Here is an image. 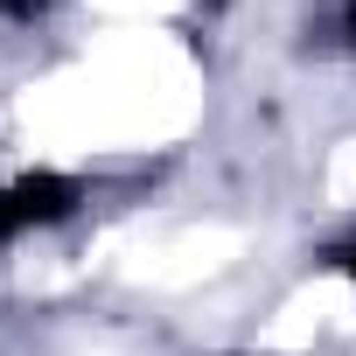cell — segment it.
Segmentation results:
<instances>
[{
	"instance_id": "cell-1",
	"label": "cell",
	"mask_w": 356,
	"mask_h": 356,
	"mask_svg": "<svg viewBox=\"0 0 356 356\" xmlns=\"http://www.w3.org/2000/svg\"><path fill=\"white\" fill-rule=\"evenodd\" d=\"M8 196H15V217H22V231H29V224H63V217L84 203V189L70 182V175H49V168H42V175H22V182H15Z\"/></svg>"
},
{
	"instance_id": "cell-2",
	"label": "cell",
	"mask_w": 356,
	"mask_h": 356,
	"mask_svg": "<svg viewBox=\"0 0 356 356\" xmlns=\"http://www.w3.org/2000/svg\"><path fill=\"white\" fill-rule=\"evenodd\" d=\"M56 8V0H0V15H8V22H35V15H49Z\"/></svg>"
},
{
	"instance_id": "cell-3",
	"label": "cell",
	"mask_w": 356,
	"mask_h": 356,
	"mask_svg": "<svg viewBox=\"0 0 356 356\" xmlns=\"http://www.w3.org/2000/svg\"><path fill=\"white\" fill-rule=\"evenodd\" d=\"M321 259H328V266H342V273H349V280H356V238H342V245H328V252H321Z\"/></svg>"
},
{
	"instance_id": "cell-4",
	"label": "cell",
	"mask_w": 356,
	"mask_h": 356,
	"mask_svg": "<svg viewBox=\"0 0 356 356\" xmlns=\"http://www.w3.org/2000/svg\"><path fill=\"white\" fill-rule=\"evenodd\" d=\"M15 231H22V217H15V196L0 189V238H15Z\"/></svg>"
},
{
	"instance_id": "cell-5",
	"label": "cell",
	"mask_w": 356,
	"mask_h": 356,
	"mask_svg": "<svg viewBox=\"0 0 356 356\" xmlns=\"http://www.w3.org/2000/svg\"><path fill=\"white\" fill-rule=\"evenodd\" d=\"M342 35H349V49H356V0L342 8Z\"/></svg>"
}]
</instances>
